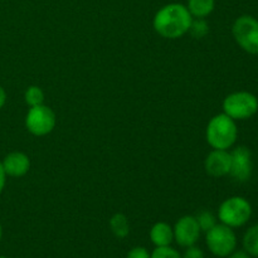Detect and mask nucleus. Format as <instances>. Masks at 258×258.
Returning a JSON list of instances; mask_svg holds the SVG:
<instances>
[{"mask_svg": "<svg viewBox=\"0 0 258 258\" xmlns=\"http://www.w3.org/2000/svg\"><path fill=\"white\" fill-rule=\"evenodd\" d=\"M193 17L183 4L171 3L158 10L154 17V29L166 39H178L189 32Z\"/></svg>", "mask_w": 258, "mask_h": 258, "instance_id": "obj_1", "label": "nucleus"}, {"mask_svg": "<svg viewBox=\"0 0 258 258\" xmlns=\"http://www.w3.org/2000/svg\"><path fill=\"white\" fill-rule=\"evenodd\" d=\"M186 251L185 253H184L183 258H204V253L203 251H202L201 248H198V247H194V246H190V247H186Z\"/></svg>", "mask_w": 258, "mask_h": 258, "instance_id": "obj_21", "label": "nucleus"}, {"mask_svg": "<svg viewBox=\"0 0 258 258\" xmlns=\"http://www.w3.org/2000/svg\"><path fill=\"white\" fill-rule=\"evenodd\" d=\"M2 237H3V228H2V224H0V241H2Z\"/></svg>", "mask_w": 258, "mask_h": 258, "instance_id": "obj_25", "label": "nucleus"}, {"mask_svg": "<svg viewBox=\"0 0 258 258\" xmlns=\"http://www.w3.org/2000/svg\"><path fill=\"white\" fill-rule=\"evenodd\" d=\"M252 154L246 146H238L231 153V174L232 178L239 183H246L252 175Z\"/></svg>", "mask_w": 258, "mask_h": 258, "instance_id": "obj_8", "label": "nucleus"}, {"mask_svg": "<svg viewBox=\"0 0 258 258\" xmlns=\"http://www.w3.org/2000/svg\"><path fill=\"white\" fill-rule=\"evenodd\" d=\"M252 216V207L243 197H231L221 204L218 218L231 228L242 227L249 221Z\"/></svg>", "mask_w": 258, "mask_h": 258, "instance_id": "obj_3", "label": "nucleus"}, {"mask_svg": "<svg viewBox=\"0 0 258 258\" xmlns=\"http://www.w3.org/2000/svg\"><path fill=\"white\" fill-rule=\"evenodd\" d=\"M244 249L248 254L258 257V224L251 227L243 237Z\"/></svg>", "mask_w": 258, "mask_h": 258, "instance_id": "obj_15", "label": "nucleus"}, {"mask_svg": "<svg viewBox=\"0 0 258 258\" xmlns=\"http://www.w3.org/2000/svg\"><path fill=\"white\" fill-rule=\"evenodd\" d=\"M5 102H7V92H5L4 88L0 86V110L4 107Z\"/></svg>", "mask_w": 258, "mask_h": 258, "instance_id": "obj_24", "label": "nucleus"}, {"mask_svg": "<svg viewBox=\"0 0 258 258\" xmlns=\"http://www.w3.org/2000/svg\"><path fill=\"white\" fill-rule=\"evenodd\" d=\"M0 258H8V257H4V256H0Z\"/></svg>", "mask_w": 258, "mask_h": 258, "instance_id": "obj_26", "label": "nucleus"}, {"mask_svg": "<svg viewBox=\"0 0 258 258\" xmlns=\"http://www.w3.org/2000/svg\"><path fill=\"white\" fill-rule=\"evenodd\" d=\"M216 7V0H188L189 13L194 18H206L211 14Z\"/></svg>", "mask_w": 258, "mask_h": 258, "instance_id": "obj_13", "label": "nucleus"}, {"mask_svg": "<svg viewBox=\"0 0 258 258\" xmlns=\"http://www.w3.org/2000/svg\"><path fill=\"white\" fill-rule=\"evenodd\" d=\"M188 33H190L191 37L196 38V39H202L209 33L208 23L204 20V18H196V19L191 20Z\"/></svg>", "mask_w": 258, "mask_h": 258, "instance_id": "obj_17", "label": "nucleus"}, {"mask_svg": "<svg viewBox=\"0 0 258 258\" xmlns=\"http://www.w3.org/2000/svg\"><path fill=\"white\" fill-rule=\"evenodd\" d=\"M7 174H5V170L4 168H3V164L2 161H0V194L3 193V190H4L5 188V183H7Z\"/></svg>", "mask_w": 258, "mask_h": 258, "instance_id": "obj_22", "label": "nucleus"}, {"mask_svg": "<svg viewBox=\"0 0 258 258\" xmlns=\"http://www.w3.org/2000/svg\"><path fill=\"white\" fill-rule=\"evenodd\" d=\"M196 219L197 222H198L201 231L206 232V233L217 224L216 216L209 211H202L201 213L196 217Z\"/></svg>", "mask_w": 258, "mask_h": 258, "instance_id": "obj_18", "label": "nucleus"}, {"mask_svg": "<svg viewBox=\"0 0 258 258\" xmlns=\"http://www.w3.org/2000/svg\"><path fill=\"white\" fill-rule=\"evenodd\" d=\"M150 239L156 247L170 246L174 239V231L165 222H158L150 229Z\"/></svg>", "mask_w": 258, "mask_h": 258, "instance_id": "obj_12", "label": "nucleus"}, {"mask_svg": "<svg viewBox=\"0 0 258 258\" xmlns=\"http://www.w3.org/2000/svg\"><path fill=\"white\" fill-rule=\"evenodd\" d=\"M228 258H251L249 257V254L247 253L246 251H237V252H232L231 254H229Z\"/></svg>", "mask_w": 258, "mask_h": 258, "instance_id": "obj_23", "label": "nucleus"}, {"mask_svg": "<svg viewBox=\"0 0 258 258\" xmlns=\"http://www.w3.org/2000/svg\"><path fill=\"white\" fill-rule=\"evenodd\" d=\"M55 113L45 105L30 107L25 117V126L30 134L35 136L48 135L55 127Z\"/></svg>", "mask_w": 258, "mask_h": 258, "instance_id": "obj_7", "label": "nucleus"}, {"mask_svg": "<svg viewBox=\"0 0 258 258\" xmlns=\"http://www.w3.org/2000/svg\"><path fill=\"white\" fill-rule=\"evenodd\" d=\"M150 258H183L176 249L171 248L170 246L165 247H156Z\"/></svg>", "mask_w": 258, "mask_h": 258, "instance_id": "obj_19", "label": "nucleus"}, {"mask_svg": "<svg viewBox=\"0 0 258 258\" xmlns=\"http://www.w3.org/2000/svg\"><path fill=\"white\" fill-rule=\"evenodd\" d=\"M110 228L117 238H125L130 232L127 217L122 213H116L110 219Z\"/></svg>", "mask_w": 258, "mask_h": 258, "instance_id": "obj_14", "label": "nucleus"}, {"mask_svg": "<svg viewBox=\"0 0 258 258\" xmlns=\"http://www.w3.org/2000/svg\"><path fill=\"white\" fill-rule=\"evenodd\" d=\"M174 231V239L181 247H190L197 243L201 236V228L197 222L196 217L184 216L175 223Z\"/></svg>", "mask_w": 258, "mask_h": 258, "instance_id": "obj_9", "label": "nucleus"}, {"mask_svg": "<svg viewBox=\"0 0 258 258\" xmlns=\"http://www.w3.org/2000/svg\"><path fill=\"white\" fill-rule=\"evenodd\" d=\"M232 33L242 49L251 54H258V19L251 15L237 18Z\"/></svg>", "mask_w": 258, "mask_h": 258, "instance_id": "obj_5", "label": "nucleus"}, {"mask_svg": "<svg viewBox=\"0 0 258 258\" xmlns=\"http://www.w3.org/2000/svg\"><path fill=\"white\" fill-rule=\"evenodd\" d=\"M126 258H150V253L144 247H135L128 252Z\"/></svg>", "mask_w": 258, "mask_h": 258, "instance_id": "obj_20", "label": "nucleus"}, {"mask_svg": "<svg viewBox=\"0 0 258 258\" xmlns=\"http://www.w3.org/2000/svg\"><path fill=\"white\" fill-rule=\"evenodd\" d=\"M237 136H238V130H237L236 121L224 112L212 117L207 126V141L212 148L217 150L231 149L236 143Z\"/></svg>", "mask_w": 258, "mask_h": 258, "instance_id": "obj_2", "label": "nucleus"}, {"mask_svg": "<svg viewBox=\"0 0 258 258\" xmlns=\"http://www.w3.org/2000/svg\"><path fill=\"white\" fill-rule=\"evenodd\" d=\"M207 246L217 257H227L236 249L237 237L233 229L226 224H216L207 232Z\"/></svg>", "mask_w": 258, "mask_h": 258, "instance_id": "obj_6", "label": "nucleus"}, {"mask_svg": "<svg viewBox=\"0 0 258 258\" xmlns=\"http://www.w3.org/2000/svg\"><path fill=\"white\" fill-rule=\"evenodd\" d=\"M24 100L27 105H29L30 107L43 105V102H44V92L38 86H30L25 91Z\"/></svg>", "mask_w": 258, "mask_h": 258, "instance_id": "obj_16", "label": "nucleus"}, {"mask_svg": "<svg viewBox=\"0 0 258 258\" xmlns=\"http://www.w3.org/2000/svg\"><path fill=\"white\" fill-rule=\"evenodd\" d=\"M223 111L234 121L247 120L258 111V100L251 92H233L224 98Z\"/></svg>", "mask_w": 258, "mask_h": 258, "instance_id": "obj_4", "label": "nucleus"}, {"mask_svg": "<svg viewBox=\"0 0 258 258\" xmlns=\"http://www.w3.org/2000/svg\"><path fill=\"white\" fill-rule=\"evenodd\" d=\"M3 168H4L5 174L13 178H20L24 176L30 169V160L27 154L22 151H13L8 154L2 161Z\"/></svg>", "mask_w": 258, "mask_h": 258, "instance_id": "obj_11", "label": "nucleus"}, {"mask_svg": "<svg viewBox=\"0 0 258 258\" xmlns=\"http://www.w3.org/2000/svg\"><path fill=\"white\" fill-rule=\"evenodd\" d=\"M204 166H206L207 173L214 178L228 175L231 171V153H228L227 150L214 149L207 156Z\"/></svg>", "mask_w": 258, "mask_h": 258, "instance_id": "obj_10", "label": "nucleus"}]
</instances>
